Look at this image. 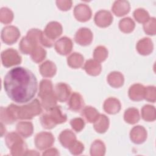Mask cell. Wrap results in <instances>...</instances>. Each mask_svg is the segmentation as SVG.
<instances>
[{
    "label": "cell",
    "instance_id": "obj_1",
    "mask_svg": "<svg viewBox=\"0 0 156 156\" xmlns=\"http://www.w3.org/2000/svg\"><path fill=\"white\" fill-rule=\"evenodd\" d=\"M3 85L9 98L20 104L30 101L37 91L35 76L23 67H16L8 71L4 77Z\"/></svg>",
    "mask_w": 156,
    "mask_h": 156
},
{
    "label": "cell",
    "instance_id": "obj_2",
    "mask_svg": "<svg viewBox=\"0 0 156 156\" xmlns=\"http://www.w3.org/2000/svg\"><path fill=\"white\" fill-rule=\"evenodd\" d=\"M51 82L48 80H43L40 83V89L38 96L42 99V104L44 108L48 110L54 107L56 104V96L52 91Z\"/></svg>",
    "mask_w": 156,
    "mask_h": 156
},
{
    "label": "cell",
    "instance_id": "obj_3",
    "mask_svg": "<svg viewBox=\"0 0 156 156\" xmlns=\"http://www.w3.org/2000/svg\"><path fill=\"white\" fill-rule=\"evenodd\" d=\"M12 107L16 119H31L34 116L40 114L41 112L40 105L37 99H35L29 105L18 107L12 104Z\"/></svg>",
    "mask_w": 156,
    "mask_h": 156
},
{
    "label": "cell",
    "instance_id": "obj_4",
    "mask_svg": "<svg viewBox=\"0 0 156 156\" xmlns=\"http://www.w3.org/2000/svg\"><path fill=\"white\" fill-rule=\"evenodd\" d=\"M5 143L8 147L11 149L12 155L21 154V152L26 149L25 144L21 138L14 132H11L7 135Z\"/></svg>",
    "mask_w": 156,
    "mask_h": 156
},
{
    "label": "cell",
    "instance_id": "obj_5",
    "mask_svg": "<svg viewBox=\"0 0 156 156\" xmlns=\"http://www.w3.org/2000/svg\"><path fill=\"white\" fill-rule=\"evenodd\" d=\"M1 61L3 66L8 68L20 63L21 57L16 50L8 49L2 52Z\"/></svg>",
    "mask_w": 156,
    "mask_h": 156
},
{
    "label": "cell",
    "instance_id": "obj_6",
    "mask_svg": "<svg viewBox=\"0 0 156 156\" xmlns=\"http://www.w3.org/2000/svg\"><path fill=\"white\" fill-rule=\"evenodd\" d=\"M20 36L18 29L15 26H10L4 27L1 31V39L7 44H12L15 43Z\"/></svg>",
    "mask_w": 156,
    "mask_h": 156
},
{
    "label": "cell",
    "instance_id": "obj_7",
    "mask_svg": "<svg viewBox=\"0 0 156 156\" xmlns=\"http://www.w3.org/2000/svg\"><path fill=\"white\" fill-rule=\"evenodd\" d=\"M62 32V26L60 23L57 22H51L48 24L47 26L46 27L44 30V34L46 35L44 36L43 34V37L44 40H47V39L53 43V40H55V38L60 36Z\"/></svg>",
    "mask_w": 156,
    "mask_h": 156
},
{
    "label": "cell",
    "instance_id": "obj_8",
    "mask_svg": "<svg viewBox=\"0 0 156 156\" xmlns=\"http://www.w3.org/2000/svg\"><path fill=\"white\" fill-rule=\"evenodd\" d=\"M54 138L51 133L41 132L37 135L35 138V145L40 149H44L51 146Z\"/></svg>",
    "mask_w": 156,
    "mask_h": 156
},
{
    "label": "cell",
    "instance_id": "obj_9",
    "mask_svg": "<svg viewBox=\"0 0 156 156\" xmlns=\"http://www.w3.org/2000/svg\"><path fill=\"white\" fill-rule=\"evenodd\" d=\"M92 33L87 28L80 29L75 35V40L80 45H87L89 44L92 41Z\"/></svg>",
    "mask_w": 156,
    "mask_h": 156
},
{
    "label": "cell",
    "instance_id": "obj_10",
    "mask_svg": "<svg viewBox=\"0 0 156 156\" xmlns=\"http://www.w3.org/2000/svg\"><path fill=\"white\" fill-rule=\"evenodd\" d=\"M113 17L111 13L106 10H101L96 13L94 18L96 24L100 27H107L110 24Z\"/></svg>",
    "mask_w": 156,
    "mask_h": 156
},
{
    "label": "cell",
    "instance_id": "obj_11",
    "mask_svg": "<svg viewBox=\"0 0 156 156\" xmlns=\"http://www.w3.org/2000/svg\"><path fill=\"white\" fill-rule=\"evenodd\" d=\"M72 41L67 37H63L58 40L55 45L56 51L62 55H66L72 49Z\"/></svg>",
    "mask_w": 156,
    "mask_h": 156
},
{
    "label": "cell",
    "instance_id": "obj_12",
    "mask_svg": "<svg viewBox=\"0 0 156 156\" xmlns=\"http://www.w3.org/2000/svg\"><path fill=\"white\" fill-rule=\"evenodd\" d=\"M74 15L77 20L86 21L91 17V10L89 7L85 4H79L74 9Z\"/></svg>",
    "mask_w": 156,
    "mask_h": 156
},
{
    "label": "cell",
    "instance_id": "obj_13",
    "mask_svg": "<svg viewBox=\"0 0 156 156\" xmlns=\"http://www.w3.org/2000/svg\"><path fill=\"white\" fill-rule=\"evenodd\" d=\"M104 108L107 113L110 114H114L119 111L121 105L118 99L115 98H109L105 101L104 105Z\"/></svg>",
    "mask_w": 156,
    "mask_h": 156
},
{
    "label": "cell",
    "instance_id": "obj_14",
    "mask_svg": "<svg viewBox=\"0 0 156 156\" xmlns=\"http://www.w3.org/2000/svg\"><path fill=\"white\" fill-rule=\"evenodd\" d=\"M57 98L60 101H65L70 93L69 87L65 83H58L55 86Z\"/></svg>",
    "mask_w": 156,
    "mask_h": 156
},
{
    "label": "cell",
    "instance_id": "obj_15",
    "mask_svg": "<svg viewBox=\"0 0 156 156\" xmlns=\"http://www.w3.org/2000/svg\"><path fill=\"white\" fill-rule=\"evenodd\" d=\"M130 5L127 1H116L113 6L112 10L117 16H122L129 12Z\"/></svg>",
    "mask_w": 156,
    "mask_h": 156
},
{
    "label": "cell",
    "instance_id": "obj_16",
    "mask_svg": "<svg viewBox=\"0 0 156 156\" xmlns=\"http://www.w3.org/2000/svg\"><path fill=\"white\" fill-rule=\"evenodd\" d=\"M40 73L44 77H52L56 72V67L54 63L51 61H46L40 67Z\"/></svg>",
    "mask_w": 156,
    "mask_h": 156
},
{
    "label": "cell",
    "instance_id": "obj_17",
    "mask_svg": "<svg viewBox=\"0 0 156 156\" xmlns=\"http://www.w3.org/2000/svg\"><path fill=\"white\" fill-rule=\"evenodd\" d=\"M59 139L64 147H68L69 144L75 141L76 136L71 130H66L60 133Z\"/></svg>",
    "mask_w": 156,
    "mask_h": 156
},
{
    "label": "cell",
    "instance_id": "obj_18",
    "mask_svg": "<svg viewBox=\"0 0 156 156\" xmlns=\"http://www.w3.org/2000/svg\"><path fill=\"white\" fill-rule=\"evenodd\" d=\"M83 104V101L82 100L81 96L76 93H73L69 102V108L73 111H78L81 108Z\"/></svg>",
    "mask_w": 156,
    "mask_h": 156
},
{
    "label": "cell",
    "instance_id": "obj_19",
    "mask_svg": "<svg viewBox=\"0 0 156 156\" xmlns=\"http://www.w3.org/2000/svg\"><path fill=\"white\" fill-rule=\"evenodd\" d=\"M84 69L88 74L92 76H96L99 74L101 69V66L99 63H97L92 60H90L87 61Z\"/></svg>",
    "mask_w": 156,
    "mask_h": 156
},
{
    "label": "cell",
    "instance_id": "obj_20",
    "mask_svg": "<svg viewBox=\"0 0 156 156\" xmlns=\"http://www.w3.org/2000/svg\"><path fill=\"white\" fill-rule=\"evenodd\" d=\"M108 82L110 85L114 87H119L122 85L124 82L123 76L119 72L111 73L108 77Z\"/></svg>",
    "mask_w": 156,
    "mask_h": 156
},
{
    "label": "cell",
    "instance_id": "obj_21",
    "mask_svg": "<svg viewBox=\"0 0 156 156\" xmlns=\"http://www.w3.org/2000/svg\"><path fill=\"white\" fill-rule=\"evenodd\" d=\"M17 131L23 136L27 137L32 133L33 126L30 122H19L16 126Z\"/></svg>",
    "mask_w": 156,
    "mask_h": 156
},
{
    "label": "cell",
    "instance_id": "obj_22",
    "mask_svg": "<svg viewBox=\"0 0 156 156\" xmlns=\"http://www.w3.org/2000/svg\"><path fill=\"white\" fill-rule=\"evenodd\" d=\"M108 119L104 115H101L97 119L94 127L95 130L99 133H104L108 129Z\"/></svg>",
    "mask_w": 156,
    "mask_h": 156
},
{
    "label": "cell",
    "instance_id": "obj_23",
    "mask_svg": "<svg viewBox=\"0 0 156 156\" xmlns=\"http://www.w3.org/2000/svg\"><path fill=\"white\" fill-rule=\"evenodd\" d=\"M53 121L56 123H62L66 120V116L62 113L60 107H54L52 108L51 115H49Z\"/></svg>",
    "mask_w": 156,
    "mask_h": 156
},
{
    "label": "cell",
    "instance_id": "obj_24",
    "mask_svg": "<svg viewBox=\"0 0 156 156\" xmlns=\"http://www.w3.org/2000/svg\"><path fill=\"white\" fill-rule=\"evenodd\" d=\"M83 57L79 53H73L68 58V64L72 68H79L82 66Z\"/></svg>",
    "mask_w": 156,
    "mask_h": 156
},
{
    "label": "cell",
    "instance_id": "obj_25",
    "mask_svg": "<svg viewBox=\"0 0 156 156\" xmlns=\"http://www.w3.org/2000/svg\"><path fill=\"white\" fill-rule=\"evenodd\" d=\"M124 119L130 124L137 122L139 120V113L138 110L135 108H129L125 112Z\"/></svg>",
    "mask_w": 156,
    "mask_h": 156
},
{
    "label": "cell",
    "instance_id": "obj_26",
    "mask_svg": "<svg viewBox=\"0 0 156 156\" xmlns=\"http://www.w3.org/2000/svg\"><path fill=\"white\" fill-rule=\"evenodd\" d=\"M83 115L87 121L90 122H93L94 121L97 119L99 118L98 112L94 108L91 107H87L82 113Z\"/></svg>",
    "mask_w": 156,
    "mask_h": 156
},
{
    "label": "cell",
    "instance_id": "obj_27",
    "mask_svg": "<svg viewBox=\"0 0 156 156\" xmlns=\"http://www.w3.org/2000/svg\"><path fill=\"white\" fill-rule=\"evenodd\" d=\"M13 17V12L10 9L6 7H2L1 9L0 20L1 23L4 24L10 23L12 21Z\"/></svg>",
    "mask_w": 156,
    "mask_h": 156
},
{
    "label": "cell",
    "instance_id": "obj_28",
    "mask_svg": "<svg viewBox=\"0 0 156 156\" xmlns=\"http://www.w3.org/2000/svg\"><path fill=\"white\" fill-rule=\"evenodd\" d=\"M135 27V23L129 18L122 19L119 22V28L121 30L124 32H130L133 30Z\"/></svg>",
    "mask_w": 156,
    "mask_h": 156
},
{
    "label": "cell",
    "instance_id": "obj_29",
    "mask_svg": "<svg viewBox=\"0 0 156 156\" xmlns=\"http://www.w3.org/2000/svg\"><path fill=\"white\" fill-rule=\"evenodd\" d=\"M143 87L142 85H140L139 84L133 85L130 87L129 91V97L133 101H140L143 99L142 98V94L138 93V92L140 90H141Z\"/></svg>",
    "mask_w": 156,
    "mask_h": 156
},
{
    "label": "cell",
    "instance_id": "obj_30",
    "mask_svg": "<svg viewBox=\"0 0 156 156\" xmlns=\"http://www.w3.org/2000/svg\"><path fill=\"white\" fill-rule=\"evenodd\" d=\"M46 51L41 47H37L34 49L33 52L32 53L31 57L34 61L35 62H40L46 56Z\"/></svg>",
    "mask_w": 156,
    "mask_h": 156
},
{
    "label": "cell",
    "instance_id": "obj_31",
    "mask_svg": "<svg viewBox=\"0 0 156 156\" xmlns=\"http://www.w3.org/2000/svg\"><path fill=\"white\" fill-rule=\"evenodd\" d=\"M108 52L103 46H99L96 48L94 52V57L99 61H104L107 56Z\"/></svg>",
    "mask_w": 156,
    "mask_h": 156
},
{
    "label": "cell",
    "instance_id": "obj_32",
    "mask_svg": "<svg viewBox=\"0 0 156 156\" xmlns=\"http://www.w3.org/2000/svg\"><path fill=\"white\" fill-rule=\"evenodd\" d=\"M41 121L43 126L46 129H51L52 127H54L56 124V123L53 121L52 118L47 114L41 116Z\"/></svg>",
    "mask_w": 156,
    "mask_h": 156
},
{
    "label": "cell",
    "instance_id": "obj_33",
    "mask_svg": "<svg viewBox=\"0 0 156 156\" xmlns=\"http://www.w3.org/2000/svg\"><path fill=\"white\" fill-rule=\"evenodd\" d=\"M69 150L73 154H79L83 150V145L79 141H74L71 146H69Z\"/></svg>",
    "mask_w": 156,
    "mask_h": 156
},
{
    "label": "cell",
    "instance_id": "obj_34",
    "mask_svg": "<svg viewBox=\"0 0 156 156\" xmlns=\"http://www.w3.org/2000/svg\"><path fill=\"white\" fill-rule=\"evenodd\" d=\"M72 127L77 132L80 131L84 126V122L81 118H74L71 121Z\"/></svg>",
    "mask_w": 156,
    "mask_h": 156
},
{
    "label": "cell",
    "instance_id": "obj_35",
    "mask_svg": "<svg viewBox=\"0 0 156 156\" xmlns=\"http://www.w3.org/2000/svg\"><path fill=\"white\" fill-rule=\"evenodd\" d=\"M101 151L103 152H105V147L103 143L101 142V141L96 140L95 142L92 144L91 147V154L92 155L95 151Z\"/></svg>",
    "mask_w": 156,
    "mask_h": 156
}]
</instances>
